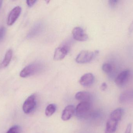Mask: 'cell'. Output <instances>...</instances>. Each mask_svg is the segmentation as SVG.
Returning a JSON list of instances; mask_svg holds the SVG:
<instances>
[{
  "label": "cell",
  "mask_w": 133,
  "mask_h": 133,
  "mask_svg": "<svg viewBox=\"0 0 133 133\" xmlns=\"http://www.w3.org/2000/svg\"><path fill=\"white\" fill-rule=\"evenodd\" d=\"M20 127L18 125H14L12 126L6 133H20Z\"/></svg>",
  "instance_id": "d6986e66"
},
{
  "label": "cell",
  "mask_w": 133,
  "mask_h": 133,
  "mask_svg": "<svg viewBox=\"0 0 133 133\" xmlns=\"http://www.w3.org/2000/svg\"><path fill=\"white\" fill-rule=\"evenodd\" d=\"M37 1L35 0H32V1H26V4L29 7H31L35 4Z\"/></svg>",
  "instance_id": "7402d4cb"
},
{
  "label": "cell",
  "mask_w": 133,
  "mask_h": 133,
  "mask_svg": "<svg viewBox=\"0 0 133 133\" xmlns=\"http://www.w3.org/2000/svg\"><path fill=\"white\" fill-rule=\"evenodd\" d=\"M5 33H6V29L5 27H1L0 28V41L3 40L5 35Z\"/></svg>",
  "instance_id": "ffe728a7"
},
{
  "label": "cell",
  "mask_w": 133,
  "mask_h": 133,
  "mask_svg": "<svg viewBox=\"0 0 133 133\" xmlns=\"http://www.w3.org/2000/svg\"><path fill=\"white\" fill-rule=\"evenodd\" d=\"M72 33L74 38L78 41H86L88 39V36L81 27H77L74 28Z\"/></svg>",
  "instance_id": "ba28073f"
},
{
  "label": "cell",
  "mask_w": 133,
  "mask_h": 133,
  "mask_svg": "<svg viewBox=\"0 0 133 133\" xmlns=\"http://www.w3.org/2000/svg\"><path fill=\"white\" fill-rule=\"evenodd\" d=\"M12 55V50L11 49H9L5 53L4 58L0 66L1 68H5L9 65L11 60Z\"/></svg>",
  "instance_id": "9a60e30c"
},
{
  "label": "cell",
  "mask_w": 133,
  "mask_h": 133,
  "mask_svg": "<svg viewBox=\"0 0 133 133\" xmlns=\"http://www.w3.org/2000/svg\"><path fill=\"white\" fill-rule=\"evenodd\" d=\"M130 72L129 70H125L121 72L116 77L115 79L116 84L118 86L122 87L127 83L129 78Z\"/></svg>",
  "instance_id": "52a82bcc"
},
{
  "label": "cell",
  "mask_w": 133,
  "mask_h": 133,
  "mask_svg": "<svg viewBox=\"0 0 133 133\" xmlns=\"http://www.w3.org/2000/svg\"><path fill=\"white\" fill-rule=\"evenodd\" d=\"M75 98L81 102H88L90 99L91 96L88 92L84 91H79L76 94Z\"/></svg>",
  "instance_id": "4fadbf2b"
},
{
  "label": "cell",
  "mask_w": 133,
  "mask_h": 133,
  "mask_svg": "<svg viewBox=\"0 0 133 133\" xmlns=\"http://www.w3.org/2000/svg\"><path fill=\"white\" fill-rule=\"evenodd\" d=\"M102 69L105 72L109 73L112 71V66L109 63H104L102 65Z\"/></svg>",
  "instance_id": "ac0fdd59"
},
{
  "label": "cell",
  "mask_w": 133,
  "mask_h": 133,
  "mask_svg": "<svg viewBox=\"0 0 133 133\" xmlns=\"http://www.w3.org/2000/svg\"><path fill=\"white\" fill-rule=\"evenodd\" d=\"M124 112V110L122 108H118L111 113L110 118L119 122L121 120Z\"/></svg>",
  "instance_id": "5bb4252c"
},
{
  "label": "cell",
  "mask_w": 133,
  "mask_h": 133,
  "mask_svg": "<svg viewBox=\"0 0 133 133\" xmlns=\"http://www.w3.org/2000/svg\"><path fill=\"white\" fill-rule=\"evenodd\" d=\"M133 32V21L131 23L130 26L129 27V30H128V33L129 35H131Z\"/></svg>",
  "instance_id": "cb8c5ba5"
},
{
  "label": "cell",
  "mask_w": 133,
  "mask_h": 133,
  "mask_svg": "<svg viewBox=\"0 0 133 133\" xmlns=\"http://www.w3.org/2000/svg\"><path fill=\"white\" fill-rule=\"evenodd\" d=\"M75 111L76 109L73 105H69L66 106L62 112V119L65 121L70 119L75 112Z\"/></svg>",
  "instance_id": "30bf717a"
},
{
  "label": "cell",
  "mask_w": 133,
  "mask_h": 133,
  "mask_svg": "<svg viewBox=\"0 0 133 133\" xmlns=\"http://www.w3.org/2000/svg\"><path fill=\"white\" fill-rule=\"evenodd\" d=\"M56 110V106L55 104H49L46 108L45 110V115L47 117H50L55 112Z\"/></svg>",
  "instance_id": "2e32d148"
},
{
  "label": "cell",
  "mask_w": 133,
  "mask_h": 133,
  "mask_svg": "<svg viewBox=\"0 0 133 133\" xmlns=\"http://www.w3.org/2000/svg\"><path fill=\"white\" fill-rule=\"evenodd\" d=\"M36 105V96L35 94H32L25 101L23 106V110L24 113L29 114L33 111Z\"/></svg>",
  "instance_id": "3957f363"
},
{
  "label": "cell",
  "mask_w": 133,
  "mask_h": 133,
  "mask_svg": "<svg viewBox=\"0 0 133 133\" xmlns=\"http://www.w3.org/2000/svg\"><path fill=\"white\" fill-rule=\"evenodd\" d=\"M90 109V104L89 102H80L76 107V115L79 118H83L88 113Z\"/></svg>",
  "instance_id": "5b68a950"
},
{
  "label": "cell",
  "mask_w": 133,
  "mask_h": 133,
  "mask_svg": "<svg viewBox=\"0 0 133 133\" xmlns=\"http://www.w3.org/2000/svg\"><path fill=\"white\" fill-rule=\"evenodd\" d=\"M132 124L129 123L128 124V125L127 126L126 129L125 131V133H131L132 130Z\"/></svg>",
  "instance_id": "603a6c76"
},
{
  "label": "cell",
  "mask_w": 133,
  "mask_h": 133,
  "mask_svg": "<svg viewBox=\"0 0 133 133\" xmlns=\"http://www.w3.org/2000/svg\"><path fill=\"white\" fill-rule=\"evenodd\" d=\"M69 47L67 44L62 45L55 50L54 54V59L60 61L64 58L69 52Z\"/></svg>",
  "instance_id": "277c9868"
},
{
  "label": "cell",
  "mask_w": 133,
  "mask_h": 133,
  "mask_svg": "<svg viewBox=\"0 0 133 133\" xmlns=\"http://www.w3.org/2000/svg\"><path fill=\"white\" fill-rule=\"evenodd\" d=\"M22 11V8L20 6H16L12 9L9 12L7 20L8 26H11L15 22L19 17Z\"/></svg>",
  "instance_id": "8992f818"
},
{
  "label": "cell",
  "mask_w": 133,
  "mask_h": 133,
  "mask_svg": "<svg viewBox=\"0 0 133 133\" xmlns=\"http://www.w3.org/2000/svg\"><path fill=\"white\" fill-rule=\"evenodd\" d=\"M2 1H0V8H1V6L2 4Z\"/></svg>",
  "instance_id": "484cf974"
},
{
  "label": "cell",
  "mask_w": 133,
  "mask_h": 133,
  "mask_svg": "<svg viewBox=\"0 0 133 133\" xmlns=\"http://www.w3.org/2000/svg\"><path fill=\"white\" fill-rule=\"evenodd\" d=\"M40 27V25H37L35 26L33 28H32V30L28 34V37L30 38V37H32L36 35L39 32Z\"/></svg>",
  "instance_id": "e0dca14e"
},
{
  "label": "cell",
  "mask_w": 133,
  "mask_h": 133,
  "mask_svg": "<svg viewBox=\"0 0 133 133\" xmlns=\"http://www.w3.org/2000/svg\"><path fill=\"white\" fill-rule=\"evenodd\" d=\"M107 87H108L107 84H106V83H104L102 84L101 86V89L102 90L105 91L107 89Z\"/></svg>",
  "instance_id": "d4e9b609"
},
{
  "label": "cell",
  "mask_w": 133,
  "mask_h": 133,
  "mask_svg": "<svg viewBox=\"0 0 133 133\" xmlns=\"http://www.w3.org/2000/svg\"><path fill=\"white\" fill-rule=\"evenodd\" d=\"M42 69V65L38 62H34L26 66L20 72L19 75L22 78H26L33 75Z\"/></svg>",
  "instance_id": "6da1fadb"
},
{
  "label": "cell",
  "mask_w": 133,
  "mask_h": 133,
  "mask_svg": "<svg viewBox=\"0 0 133 133\" xmlns=\"http://www.w3.org/2000/svg\"><path fill=\"white\" fill-rule=\"evenodd\" d=\"M118 1L117 0H110L109 1V4L111 8H114L118 3Z\"/></svg>",
  "instance_id": "44dd1931"
},
{
  "label": "cell",
  "mask_w": 133,
  "mask_h": 133,
  "mask_svg": "<svg viewBox=\"0 0 133 133\" xmlns=\"http://www.w3.org/2000/svg\"><path fill=\"white\" fill-rule=\"evenodd\" d=\"M94 76L92 73H86L81 77L79 83L83 86L89 87L94 83Z\"/></svg>",
  "instance_id": "9c48e42d"
},
{
  "label": "cell",
  "mask_w": 133,
  "mask_h": 133,
  "mask_svg": "<svg viewBox=\"0 0 133 133\" xmlns=\"http://www.w3.org/2000/svg\"><path fill=\"white\" fill-rule=\"evenodd\" d=\"M98 53V51L94 52L83 51L77 56L76 59V61L79 64L88 63L94 59Z\"/></svg>",
  "instance_id": "7a4b0ae2"
},
{
  "label": "cell",
  "mask_w": 133,
  "mask_h": 133,
  "mask_svg": "<svg viewBox=\"0 0 133 133\" xmlns=\"http://www.w3.org/2000/svg\"><path fill=\"white\" fill-rule=\"evenodd\" d=\"M118 122L109 118L107 121L105 133H114L117 130Z\"/></svg>",
  "instance_id": "7c38bea8"
},
{
  "label": "cell",
  "mask_w": 133,
  "mask_h": 133,
  "mask_svg": "<svg viewBox=\"0 0 133 133\" xmlns=\"http://www.w3.org/2000/svg\"><path fill=\"white\" fill-rule=\"evenodd\" d=\"M133 100V90L126 91L119 96V102L121 103H126Z\"/></svg>",
  "instance_id": "8fae6325"
}]
</instances>
